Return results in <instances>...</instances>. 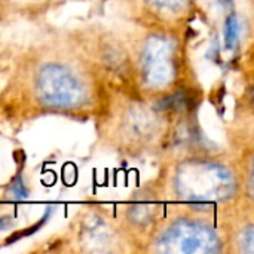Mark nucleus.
Returning <instances> with one entry per match:
<instances>
[{
    "instance_id": "obj_3",
    "label": "nucleus",
    "mask_w": 254,
    "mask_h": 254,
    "mask_svg": "<svg viewBox=\"0 0 254 254\" xmlns=\"http://www.w3.org/2000/svg\"><path fill=\"white\" fill-rule=\"evenodd\" d=\"M220 244L216 234L199 223L179 222L158 241L164 253H216Z\"/></svg>"
},
{
    "instance_id": "obj_5",
    "label": "nucleus",
    "mask_w": 254,
    "mask_h": 254,
    "mask_svg": "<svg viewBox=\"0 0 254 254\" xmlns=\"http://www.w3.org/2000/svg\"><path fill=\"white\" fill-rule=\"evenodd\" d=\"M240 37V21L235 15L228 16L225 24V45L226 49H232Z\"/></svg>"
},
{
    "instance_id": "obj_4",
    "label": "nucleus",
    "mask_w": 254,
    "mask_h": 254,
    "mask_svg": "<svg viewBox=\"0 0 254 254\" xmlns=\"http://www.w3.org/2000/svg\"><path fill=\"white\" fill-rule=\"evenodd\" d=\"M173 51L170 43L161 37H152L144 51V73L153 86L167 85L174 74Z\"/></svg>"
},
{
    "instance_id": "obj_1",
    "label": "nucleus",
    "mask_w": 254,
    "mask_h": 254,
    "mask_svg": "<svg viewBox=\"0 0 254 254\" xmlns=\"http://www.w3.org/2000/svg\"><path fill=\"white\" fill-rule=\"evenodd\" d=\"M176 186L183 199L210 202L231 196L235 183L228 170L208 162L193 161L179 170Z\"/></svg>"
},
{
    "instance_id": "obj_8",
    "label": "nucleus",
    "mask_w": 254,
    "mask_h": 254,
    "mask_svg": "<svg viewBox=\"0 0 254 254\" xmlns=\"http://www.w3.org/2000/svg\"><path fill=\"white\" fill-rule=\"evenodd\" d=\"M149 1H152L156 6L168 7V9H176L179 6H182V3H183V0H149Z\"/></svg>"
},
{
    "instance_id": "obj_2",
    "label": "nucleus",
    "mask_w": 254,
    "mask_h": 254,
    "mask_svg": "<svg viewBox=\"0 0 254 254\" xmlns=\"http://www.w3.org/2000/svg\"><path fill=\"white\" fill-rule=\"evenodd\" d=\"M39 98L55 109L76 107L83 97V89L77 77L58 64H49L42 68L37 77Z\"/></svg>"
},
{
    "instance_id": "obj_6",
    "label": "nucleus",
    "mask_w": 254,
    "mask_h": 254,
    "mask_svg": "<svg viewBox=\"0 0 254 254\" xmlns=\"http://www.w3.org/2000/svg\"><path fill=\"white\" fill-rule=\"evenodd\" d=\"M10 193H12L16 199H24V198L28 195V192H27V189H25V186H24L21 177H18V179L12 183V186H10Z\"/></svg>"
},
{
    "instance_id": "obj_7",
    "label": "nucleus",
    "mask_w": 254,
    "mask_h": 254,
    "mask_svg": "<svg viewBox=\"0 0 254 254\" xmlns=\"http://www.w3.org/2000/svg\"><path fill=\"white\" fill-rule=\"evenodd\" d=\"M243 241L244 243H241L243 244V250L246 252V253H253V243H254V237H253V228L250 226V228H247L244 232H243Z\"/></svg>"
},
{
    "instance_id": "obj_9",
    "label": "nucleus",
    "mask_w": 254,
    "mask_h": 254,
    "mask_svg": "<svg viewBox=\"0 0 254 254\" xmlns=\"http://www.w3.org/2000/svg\"><path fill=\"white\" fill-rule=\"evenodd\" d=\"M9 225H10V219H9V217H1V219H0V231L9 228Z\"/></svg>"
}]
</instances>
